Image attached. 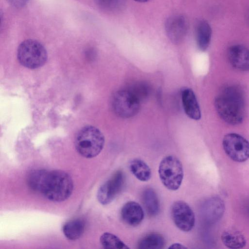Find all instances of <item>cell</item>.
<instances>
[{"label": "cell", "instance_id": "6da1fadb", "mask_svg": "<svg viewBox=\"0 0 249 249\" xmlns=\"http://www.w3.org/2000/svg\"><path fill=\"white\" fill-rule=\"evenodd\" d=\"M27 184L32 190L56 202L67 199L73 189L71 177L68 173L60 170L32 171L27 177Z\"/></svg>", "mask_w": 249, "mask_h": 249}, {"label": "cell", "instance_id": "7a4b0ae2", "mask_svg": "<svg viewBox=\"0 0 249 249\" xmlns=\"http://www.w3.org/2000/svg\"><path fill=\"white\" fill-rule=\"evenodd\" d=\"M216 111L226 123L236 125L243 121L245 112V102L241 90L236 87L225 88L214 101Z\"/></svg>", "mask_w": 249, "mask_h": 249}, {"label": "cell", "instance_id": "3957f363", "mask_svg": "<svg viewBox=\"0 0 249 249\" xmlns=\"http://www.w3.org/2000/svg\"><path fill=\"white\" fill-rule=\"evenodd\" d=\"M105 137L102 132L92 125H86L76 133L74 145L77 152L86 158L97 156L102 150Z\"/></svg>", "mask_w": 249, "mask_h": 249}, {"label": "cell", "instance_id": "277c9868", "mask_svg": "<svg viewBox=\"0 0 249 249\" xmlns=\"http://www.w3.org/2000/svg\"><path fill=\"white\" fill-rule=\"evenodd\" d=\"M17 57L19 62L25 67L37 69L46 63L47 52L39 42L34 39H27L19 45Z\"/></svg>", "mask_w": 249, "mask_h": 249}, {"label": "cell", "instance_id": "5b68a950", "mask_svg": "<svg viewBox=\"0 0 249 249\" xmlns=\"http://www.w3.org/2000/svg\"><path fill=\"white\" fill-rule=\"evenodd\" d=\"M159 175L163 185L168 190L176 191L180 186L183 178L181 162L175 156L168 155L161 160Z\"/></svg>", "mask_w": 249, "mask_h": 249}, {"label": "cell", "instance_id": "8992f818", "mask_svg": "<svg viewBox=\"0 0 249 249\" xmlns=\"http://www.w3.org/2000/svg\"><path fill=\"white\" fill-rule=\"evenodd\" d=\"M140 102L127 89L115 92L111 99V107L115 114L123 118L136 115L140 108Z\"/></svg>", "mask_w": 249, "mask_h": 249}, {"label": "cell", "instance_id": "52a82bcc", "mask_svg": "<svg viewBox=\"0 0 249 249\" xmlns=\"http://www.w3.org/2000/svg\"><path fill=\"white\" fill-rule=\"evenodd\" d=\"M223 146L227 155L236 162H244L249 158V142L241 135L229 133L223 139Z\"/></svg>", "mask_w": 249, "mask_h": 249}, {"label": "cell", "instance_id": "ba28073f", "mask_svg": "<svg viewBox=\"0 0 249 249\" xmlns=\"http://www.w3.org/2000/svg\"><path fill=\"white\" fill-rule=\"evenodd\" d=\"M171 214L175 224L180 230L188 232L194 228L195 215L185 202L181 200L175 202L171 206Z\"/></svg>", "mask_w": 249, "mask_h": 249}, {"label": "cell", "instance_id": "9c48e42d", "mask_svg": "<svg viewBox=\"0 0 249 249\" xmlns=\"http://www.w3.org/2000/svg\"><path fill=\"white\" fill-rule=\"evenodd\" d=\"M125 180L124 175L121 171L116 172L99 188L97 199L103 205L111 203L121 191Z\"/></svg>", "mask_w": 249, "mask_h": 249}, {"label": "cell", "instance_id": "30bf717a", "mask_svg": "<svg viewBox=\"0 0 249 249\" xmlns=\"http://www.w3.org/2000/svg\"><path fill=\"white\" fill-rule=\"evenodd\" d=\"M188 29L186 18L180 14L169 17L165 23V30L170 40L174 44L180 43L185 38Z\"/></svg>", "mask_w": 249, "mask_h": 249}, {"label": "cell", "instance_id": "8fae6325", "mask_svg": "<svg viewBox=\"0 0 249 249\" xmlns=\"http://www.w3.org/2000/svg\"><path fill=\"white\" fill-rule=\"evenodd\" d=\"M228 57L231 65L241 71L249 70V49L242 45H234L228 51Z\"/></svg>", "mask_w": 249, "mask_h": 249}, {"label": "cell", "instance_id": "7c38bea8", "mask_svg": "<svg viewBox=\"0 0 249 249\" xmlns=\"http://www.w3.org/2000/svg\"><path fill=\"white\" fill-rule=\"evenodd\" d=\"M121 215L125 224L131 226H136L143 220L144 212L139 204L135 201H129L123 206Z\"/></svg>", "mask_w": 249, "mask_h": 249}, {"label": "cell", "instance_id": "4fadbf2b", "mask_svg": "<svg viewBox=\"0 0 249 249\" xmlns=\"http://www.w3.org/2000/svg\"><path fill=\"white\" fill-rule=\"evenodd\" d=\"M181 100L186 115L192 119L199 120L201 111L194 91L189 88L184 89L181 92Z\"/></svg>", "mask_w": 249, "mask_h": 249}, {"label": "cell", "instance_id": "5bb4252c", "mask_svg": "<svg viewBox=\"0 0 249 249\" xmlns=\"http://www.w3.org/2000/svg\"><path fill=\"white\" fill-rule=\"evenodd\" d=\"M212 31L209 22L205 19L197 21L195 27V36L198 48L202 51L208 48L211 39Z\"/></svg>", "mask_w": 249, "mask_h": 249}, {"label": "cell", "instance_id": "9a60e30c", "mask_svg": "<svg viewBox=\"0 0 249 249\" xmlns=\"http://www.w3.org/2000/svg\"><path fill=\"white\" fill-rule=\"evenodd\" d=\"M142 201L147 214L151 216L157 215L160 210L158 196L153 189L147 188L142 193Z\"/></svg>", "mask_w": 249, "mask_h": 249}, {"label": "cell", "instance_id": "2e32d148", "mask_svg": "<svg viewBox=\"0 0 249 249\" xmlns=\"http://www.w3.org/2000/svg\"><path fill=\"white\" fill-rule=\"evenodd\" d=\"M221 239L223 244L230 249H241L246 244L245 236L235 230L225 231L222 234Z\"/></svg>", "mask_w": 249, "mask_h": 249}, {"label": "cell", "instance_id": "e0dca14e", "mask_svg": "<svg viewBox=\"0 0 249 249\" xmlns=\"http://www.w3.org/2000/svg\"><path fill=\"white\" fill-rule=\"evenodd\" d=\"M85 230V222L81 219L71 220L66 223L63 227L65 237L71 240L79 239Z\"/></svg>", "mask_w": 249, "mask_h": 249}, {"label": "cell", "instance_id": "ac0fdd59", "mask_svg": "<svg viewBox=\"0 0 249 249\" xmlns=\"http://www.w3.org/2000/svg\"><path fill=\"white\" fill-rule=\"evenodd\" d=\"M131 173L139 180L147 181L151 177V171L149 166L142 160L135 159L129 163Z\"/></svg>", "mask_w": 249, "mask_h": 249}, {"label": "cell", "instance_id": "d6986e66", "mask_svg": "<svg viewBox=\"0 0 249 249\" xmlns=\"http://www.w3.org/2000/svg\"><path fill=\"white\" fill-rule=\"evenodd\" d=\"M165 240L158 233H151L143 237L138 242V248L140 249H160L163 248Z\"/></svg>", "mask_w": 249, "mask_h": 249}, {"label": "cell", "instance_id": "ffe728a7", "mask_svg": "<svg viewBox=\"0 0 249 249\" xmlns=\"http://www.w3.org/2000/svg\"><path fill=\"white\" fill-rule=\"evenodd\" d=\"M206 216L210 220H217L221 216L224 212V204L218 198L211 199L206 203Z\"/></svg>", "mask_w": 249, "mask_h": 249}, {"label": "cell", "instance_id": "44dd1931", "mask_svg": "<svg viewBox=\"0 0 249 249\" xmlns=\"http://www.w3.org/2000/svg\"><path fill=\"white\" fill-rule=\"evenodd\" d=\"M100 243L105 249H129L119 237L115 235L105 232L100 237Z\"/></svg>", "mask_w": 249, "mask_h": 249}, {"label": "cell", "instance_id": "7402d4cb", "mask_svg": "<svg viewBox=\"0 0 249 249\" xmlns=\"http://www.w3.org/2000/svg\"><path fill=\"white\" fill-rule=\"evenodd\" d=\"M140 102L145 100L149 96L151 89L145 82H138L127 89Z\"/></svg>", "mask_w": 249, "mask_h": 249}, {"label": "cell", "instance_id": "603a6c76", "mask_svg": "<svg viewBox=\"0 0 249 249\" xmlns=\"http://www.w3.org/2000/svg\"><path fill=\"white\" fill-rule=\"evenodd\" d=\"M123 0H95L96 3L101 8L113 11L118 9L123 4Z\"/></svg>", "mask_w": 249, "mask_h": 249}, {"label": "cell", "instance_id": "cb8c5ba5", "mask_svg": "<svg viewBox=\"0 0 249 249\" xmlns=\"http://www.w3.org/2000/svg\"><path fill=\"white\" fill-rule=\"evenodd\" d=\"M169 249H187V247H186L183 245L178 243H176L174 244H173L171 245L169 247Z\"/></svg>", "mask_w": 249, "mask_h": 249}, {"label": "cell", "instance_id": "d4e9b609", "mask_svg": "<svg viewBox=\"0 0 249 249\" xmlns=\"http://www.w3.org/2000/svg\"><path fill=\"white\" fill-rule=\"evenodd\" d=\"M134 0L139 2H145L149 1V0Z\"/></svg>", "mask_w": 249, "mask_h": 249}, {"label": "cell", "instance_id": "484cf974", "mask_svg": "<svg viewBox=\"0 0 249 249\" xmlns=\"http://www.w3.org/2000/svg\"></svg>", "mask_w": 249, "mask_h": 249}]
</instances>
